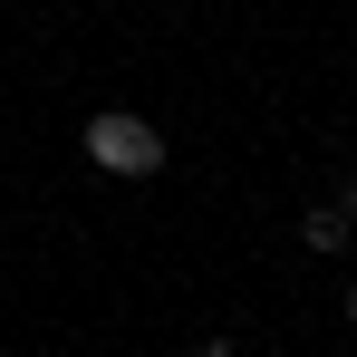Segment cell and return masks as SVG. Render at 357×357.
Returning a JSON list of instances; mask_svg holds the SVG:
<instances>
[{
  "label": "cell",
  "mask_w": 357,
  "mask_h": 357,
  "mask_svg": "<svg viewBox=\"0 0 357 357\" xmlns=\"http://www.w3.org/2000/svg\"><path fill=\"white\" fill-rule=\"evenodd\" d=\"M87 165L145 183V174H165V135H155L145 116H126V107H107V116H87Z\"/></svg>",
  "instance_id": "6da1fadb"
},
{
  "label": "cell",
  "mask_w": 357,
  "mask_h": 357,
  "mask_svg": "<svg viewBox=\"0 0 357 357\" xmlns=\"http://www.w3.org/2000/svg\"><path fill=\"white\" fill-rule=\"evenodd\" d=\"M299 241H309V251H348V213H338V203L299 213Z\"/></svg>",
  "instance_id": "7a4b0ae2"
},
{
  "label": "cell",
  "mask_w": 357,
  "mask_h": 357,
  "mask_svg": "<svg viewBox=\"0 0 357 357\" xmlns=\"http://www.w3.org/2000/svg\"><path fill=\"white\" fill-rule=\"evenodd\" d=\"M338 213H357V174H348V183H338Z\"/></svg>",
  "instance_id": "3957f363"
},
{
  "label": "cell",
  "mask_w": 357,
  "mask_h": 357,
  "mask_svg": "<svg viewBox=\"0 0 357 357\" xmlns=\"http://www.w3.org/2000/svg\"><path fill=\"white\" fill-rule=\"evenodd\" d=\"M348 319H357V290H348Z\"/></svg>",
  "instance_id": "277c9868"
}]
</instances>
